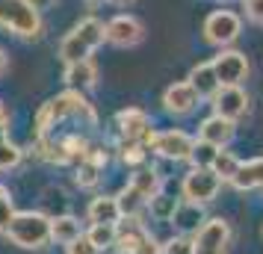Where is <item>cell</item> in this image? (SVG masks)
I'll return each instance as SVG.
<instances>
[{
  "instance_id": "obj_5",
  "label": "cell",
  "mask_w": 263,
  "mask_h": 254,
  "mask_svg": "<svg viewBox=\"0 0 263 254\" xmlns=\"http://www.w3.org/2000/svg\"><path fill=\"white\" fill-rule=\"evenodd\" d=\"M228 245H231V225L222 216L204 219V225L195 230L192 254H228Z\"/></svg>"
},
{
  "instance_id": "obj_41",
  "label": "cell",
  "mask_w": 263,
  "mask_h": 254,
  "mask_svg": "<svg viewBox=\"0 0 263 254\" xmlns=\"http://www.w3.org/2000/svg\"><path fill=\"white\" fill-rule=\"evenodd\" d=\"M239 3H246V0H239Z\"/></svg>"
},
{
  "instance_id": "obj_13",
  "label": "cell",
  "mask_w": 263,
  "mask_h": 254,
  "mask_svg": "<svg viewBox=\"0 0 263 254\" xmlns=\"http://www.w3.org/2000/svg\"><path fill=\"white\" fill-rule=\"evenodd\" d=\"M234 121H228V119H222V115H207V119L201 121V127H198V139L201 142H210V145H216V148H225L231 139H234Z\"/></svg>"
},
{
  "instance_id": "obj_1",
  "label": "cell",
  "mask_w": 263,
  "mask_h": 254,
  "mask_svg": "<svg viewBox=\"0 0 263 254\" xmlns=\"http://www.w3.org/2000/svg\"><path fill=\"white\" fill-rule=\"evenodd\" d=\"M71 115L74 119H86V124H92V127L98 124L95 109H92V104L83 97V92L68 89V92H62V95L50 97L48 104L36 112V136H48L60 121L71 119Z\"/></svg>"
},
{
  "instance_id": "obj_6",
  "label": "cell",
  "mask_w": 263,
  "mask_h": 254,
  "mask_svg": "<svg viewBox=\"0 0 263 254\" xmlns=\"http://www.w3.org/2000/svg\"><path fill=\"white\" fill-rule=\"evenodd\" d=\"M222 189V178L216 174L213 169H192L183 183H180V195L183 201H192V204H207L213 201Z\"/></svg>"
},
{
  "instance_id": "obj_19",
  "label": "cell",
  "mask_w": 263,
  "mask_h": 254,
  "mask_svg": "<svg viewBox=\"0 0 263 254\" xmlns=\"http://www.w3.org/2000/svg\"><path fill=\"white\" fill-rule=\"evenodd\" d=\"M77 237H83V225H80V219H77V216L65 213V216L50 219V240H53V242L68 245V242H74Z\"/></svg>"
},
{
  "instance_id": "obj_42",
  "label": "cell",
  "mask_w": 263,
  "mask_h": 254,
  "mask_svg": "<svg viewBox=\"0 0 263 254\" xmlns=\"http://www.w3.org/2000/svg\"><path fill=\"white\" fill-rule=\"evenodd\" d=\"M222 3H225V0H222Z\"/></svg>"
},
{
  "instance_id": "obj_33",
  "label": "cell",
  "mask_w": 263,
  "mask_h": 254,
  "mask_svg": "<svg viewBox=\"0 0 263 254\" xmlns=\"http://www.w3.org/2000/svg\"><path fill=\"white\" fill-rule=\"evenodd\" d=\"M163 254H192V240H186V237H172L168 242H163Z\"/></svg>"
},
{
  "instance_id": "obj_11",
  "label": "cell",
  "mask_w": 263,
  "mask_h": 254,
  "mask_svg": "<svg viewBox=\"0 0 263 254\" xmlns=\"http://www.w3.org/2000/svg\"><path fill=\"white\" fill-rule=\"evenodd\" d=\"M201 104V97H198V92L192 89L186 80H180V83H172L163 92V107H166L168 115H190L192 109Z\"/></svg>"
},
{
  "instance_id": "obj_35",
  "label": "cell",
  "mask_w": 263,
  "mask_h": 254,
  "mask_svg": "<svg viewBox=\"0 0 263 254\" xmlns=\"http://www.w3.org/2000/svg\"><path fill=\"white\" fill-rule=\"evenodd\" d=\"M246 18L251 24H263V0H246Z\"/></svg>"
},
{
  "instance_id": "obj_12",
  "label": "cell",
  "mask_w": 263,
  "mask_h": 254,
  "mask_svg": "<svg viewBox=\"0 0 263 254\" xmlns=\"http://www.w3.org/2000/svg\"><path fill=\"white\" fill-rule=\"evenodd\" d=\"M116 124H119L121 139H133V142H145L148 133H151V119L148 112L139 107H127L116 115Z\"/></svg>"
},
{
  "instance_id": "obj_3",
  "label": "cell",
  "mask_w": 263,
  "mask_h": 254,
  "mask_svg": "<svg viewBox=\"0 0 263 254\" xmlns=\"http://www.w3.org/2000/svg\"><path fill=\"white\" fill-rule=\"evenodd\" d=\"M0 27L18 38L42 36V15L33 0H0Z\"/></svg>"
},
{
  "instance_id": "obj_15",
  "label": "cell",
  "mask_w": 263,
  "mask_h": 254,
  "mask_svg": "<svg viewBox=\"0 0 263 254\" xmlns=\"http://www.w3.org/2000/svg\"><path fill=\"white\" fill-rule=\"evenodd\" d=\"M62 80L68 89L74 92H86V89H92L98 83V68L92 60H83V62H71V65H65V71H62Z\"/></svg>"
},
{
  "instance_id": "obj_32",
  "label": "cell",
  "mask_w": 263,
  "mask_h": 254,
  "mask_svg": "<svg viewBox=\"0 0 263 254\" xmlns=\"http://www.w3.org/2000/svg\"><path fill=\"white\" fill-rule=\"evenodd\" d=\"M12 216H15V198H12V192H9V186L0 183V230L9 228Z\"/></svg>"
},
{
  "instance_id": "obj_36",
  "label": "cell",
  "mask_w": 263,
  "mask_h": 254,
  "mask_svg": "<svg viewBox=\"0 0 263 254\" xmlns=\"http://www.w3.org/2000/svg\"><path fill=\"white\" fill-rule=\"evenodd\" d=\"M136 254H163V242H157L151 233L145 237L142 242H139V248H136Z\"/></svg>"
},
{
  "instance_id": "obj_17",
  "label": "cell",
  "mask_w": 263,
  "mask_h": 254,
  "mask_svg": "<svg viewBox=\"0 0 263 254\" xmlns=\"http://www.w3.org/2000/svg\"><path fill=\"white\" fill-rule=\"evenodd\" d=\"M186 83L198 92V97H213L219 92V77L213 71V62H198V65H192L190 77H186Z\"/></svg>"
},
{
  "instance_id": "obj_38",
  "label": "cell",
  "mask_w": 263,
  "mask_h": 254,
  "mask_svg": "<svg viewBox=\"0 0 263 254\" xmlns=\"http://www.w3.org/2000/svg\"><path fill=\"white\" fill-rule=\"evenodd\" d=\"M6 121H9V115H6V107H3V101H0V127H3Z\"/></svg>"
},
{
  "instance_id": "obj_37",
  "label": "cell",
  "mask_w": 263,
  "mask_h": 254,
  "mask_svg": "<svg viewBox=\"0 0 263 254\" xmlns=\"http://www.w3.org/2000/svg\"><path fill=\"white\" fill-rule=\"evenodd\" d=\"M6 68H9V56H6V50L0 48V77L6 74Z\"/></svg>"
},
{
  "instance_id": "obj_9",
  "label": "cell",
  "mask_w": 263,
  "mask_h": 254,
  "mask_svg": "<svg viewBox=\"0 0 263 254\" xmlns=\"http://www.w3.org/2000/svg\"><path fill=\"white\" fill-rule=\"evenodd\" d=\"M210 62L222 86H239L249 77V60L239 50H219V56H213Z\"/></svg>"
},
{
  "instance_id": "obj_29",
  "label": "cell",
  "mask_w": 263,
  "mask_h": 254,
  "mask_svg": "<svg viewBox=\"0 0 263 254\" xmlns=\"http://www.w3.org/2000/svg\"><path fill=\"white\" fill-rule=\"evenodd\" d=\"M210 169L222 178V183H225V181L231 183V181H234V174H237V169H239V157H234L231 151H222V148H219V154H216V160H213V166H210Z\"/></svg>"
},
{
  "instance_id": "obj_39",
  "label": "cell",
  "mask_w": 263,
  "mask_h": 254,
  "mask_svg": "<svg viewBox=\"0 0 263 254\" xmlns=\"http://www.w3.org/2000/svg\"><path fill=\"white\" fill-rule=\"evenodd\" d=\"M112 6H130V3H136V0H109Z\"/></svg>"
},
{
  "instance_id": "obj_16",
  "label": "cell",
  "mask_w": 263,
  "mask_h": 254,
  "mask_svg": "<svg viewBox=\"0 0 263 254\" xmlns=\"http://www.w3.org/2000/svg\"><path fill=\"white\" fill-rule=\"evenodd\" d=\"M86 216L92 225H119L121 222V210H119V201L116 195H98L89 201V210Z\"/></svg>"
},
{
  "instance_id": "obj_25",
  "label": "cell",
  "mask_w": 263,
  "mask_h": 254,
  "mask_svg": "<svg viewBox=\"0 0 263 254\" xmlns=\"http://www.w3.org/2000/svg\"><path fill=\"white\" fill-rule=\"evenodd\" d=\"M89 56H92V50L86 48L74 33H68V36L60 42V60L65 62V65H71V62H83V60H89Z\"/></svg>"
},
{
  "instance_id": "obj_18",
  "label": "cell",
  "mask_w": 263,
  "mask_h": 254,
  "mask_svg": "<svg viewBox=\"0 0 263 254\" xmlns=\"http://www.w3.org/2000/svg\"><path fill=\"white\" fill-rule=\"evenodd\" d=\"M234 189L239 192H251V189H263V157H254L249 163H239L237 174L231 181Z\"/></svg>"
},
{
  "instance_id": "obj_40",
  "label": "cell",
  "mask_w": 263,
  "mask_h": 254,
  "mask_svg": "<svg viewBox=\"0 0 263 254\" xmlns=\"http://www.w3.org/2000/svg\"><path fill=\"white\" fill-rule=\"evenodd\" d=\"M86 3H101V0H86Z\"/></svg>"
},
{
  "instance_id": "obj_21",
  "label": "cell",
  "mask_w": 263,
  "mask_h": 254,
  "mask_svg": "<svg viewBox=\"0 0 263 254\" xmlns=\"http://www.w3.org/2000/svg\"><path fill=\"white\" fill-rule=\"evenodd\" d=\"M71 33L80 38L86 48L92 50V53H95V50L101 48L104 42H107V38H104V24H101L98 18H83V21H80V24L71 30Z\"/></svg>"
},
{
  "instance_id": "obj_26",
  "label": "cell",
  "mask_w": 263,
  "mask_h": 254,
  "mask_svg": "<svg viewBox=\"0 0 263 254\" xmlns=\"http://www.w3.org/2000/svg\"><path fill=\"white\" fill-rule=\"evenodd\" d=\"M83 237L95 245L98 251H107V248L116 245V225H92Z\"/></svg>"
},
{
  "instance_id": "obj_34",
  "label": "cell",
  "mask_w": 263,
  "mask_h": 254,
  "mask_svg": "<svg viewBox=\"0 0 263 254\" xmlns=\"http://www.w3.org/2000/svg\"><path fill=\"white\" fill-rule=\"evenodd\" d=\"M65 254H101V251H98L95 245L86 240V237H77L74 242H68V245H65Z\"/></svg>"
},
{
  "instance_id": "obj_8",
  "label": "cell",
  "mask_w": 263,
  "mask_h": 254,
  "mask_svg": "<svg viewBox=\"0 0 263 254\" xmlns=\"http://www.w3.org/2000/svg\"><path fill=\"white\" fill-rule=\"evenodd\" d=\"M104 38L116 48H136L145 38V27L136 15H116L104 24Z\"/></svg>"
},
{
  "instance_id": "obj_14",
  "label": "cell",
  "mask_w": 263,
  "mask_h": 254,
  "mask_svg": "<svg viewBox=\"0 0 263 254\" xmlns=\"http://www.w3.org/2000/svg\"><path fill=\"white\" fill-rule=\"evenodd\" d=\"M145 237H148V230L139 219H124L116 225V245L112 248H119V254H136Z\"/></svg>"
},
{
  "instance_id": "obj_2",
  "label": "cell",
  "mask_w": 263,
  "mask_h": 254,
  "mask_svg": "<svg viewBox=\"0 0 263 254\" xmlns=\"http://www.w3.org/2000/svg\"><path fill=\"white\" fill-rule=\"evenodd\" d=\"M18 248H45L50 242V219L39 210H15L9 228L3 230Z\"/></svg>"
},
{
  "instance_id": "obj_30",
  "label": "cell",
  "mask_w": 263,
  "mask_h": 254,
  "mask_svg": "<svg viewBox=\"0 0 263 254\" xmlns=\"http://www.w3.org/2000/svg\"><path fill=\"white\" fill-rule=\"evenodd\" d=\"M74 181H77V186H83V189H92V186H98V181H101V169H98L95 163H89V160H80Z\"/></svg>"
},
{
  "instance_id": "obj_27",
  "label": "cell",
  "mask_w": 263,
  "mask_h": 254,
  "mask_svg": "<svg viewBox=\"0 0 263 254\" xmlns=\"http://www.w3.org/2000/svg\"><path fill=\"white\" fill-rule=\"evenodd\" d=\"M216 154H219V148L210 145V142H201V139H195V145H192L190 151V163H192V169H210L213 166V160Z\"/></svg>"
},
{
  "instance_id": "obj_31",
  "label": "cell",
  "mask_w": 263,
  "mask_h": 254,
  "mask_svg": "<svg viewBox=\"0 0 263 254\" xmlns=\"http://www.w3.org/2000/svg\"><path fill=\"white\" fill-rule=\"evenodd\" d=\"M21 148L15 145V142H9V139H0V171L3 169H15L18 163H21Z\"/></svg>"
},
{
  "instance_id": "obj_28",
  "label": "cell",
  "mask_w": 263,
  "mask_h": 254,
  "mask_svg": "<svg viewBox=\"0 0 263 254\" xmlns=\"http://www.w3.org/2000/svg\"><path fill=\"white\" fill-rule=\"evenodd\" d=\"M119 151H121V154H119L121 163H124V166H130V169H139V166L145 163V157H148L145 142H133V139H124Z\"/></svg>"
},
{
  "instance_id": "obj_7",
  "label": "cell",
  "mask_w": 263,
  "mask_h": 254,
  "mask_svg": "<svg viewBox=\"0 0 263 254\" xmlns=\"http://www.w3.org/2000/svg\"><path fill=\"white\" fill-rule=\"evenodd\" d=\"M192 145H195V139L183 130H151L145 139V148H151L154 154L166 160H186Z\"/></svg>"
},
{
  "instance_id": "obj_24",
  "label": "cell",
  "mask_w": 263,
  "mask_h": 254,
  "mask_svg": "<svg viewBox=\"0 0 263 254\" xmlns=\"http://www.w3.org/2000/svg\"><path fill=\"white\" fill-rule=\"evenodd\" d=\"M130 186L133 189H139L145 198H154V195L163 189V181H160V174H157L154 169H142V166H139V169L133 171Z\"/></svg>"
},
{
  "instance_id": "obj_23",
  "label": "cell",
  "mask_w": 263,
  "mask_h": 254,
  "mask_svg": "<svg viewBox=\"0 0 263 254\" xmlns=\"http://www.w3.org/2000/svg\"><path fill=\"white\" fill-rule=\"evenodd\" d=\"M178 198L175 195H166L163 189L154 195V198H148V213H151V219H157V222H172V216H175V210H178Z\"/></svg>"
},
{
  "instance_id": "obj_4",
  "label": "cell",
  "mask_w": 263,
  "mask_h": 254,
  "mask_svg": "<svg viewBox=\"0 0 263 254\" xmlns=\"http://www.w3.org/2000/svg\"><path fill=\"white\" fill-rule=\"evenodd\" d=\"M204 42L207 45H213V48L225 50L228 45H234L242 33V18L237 12H231V9H216L204 18Z\"/></svg>"
},
{
  "instance_id": "obj_22",
  "label": "cell",
  "mask_w": 263,
  "mask_h": 254,
  "mask_svg": "<svg viewBox=\"0 0 263 254\" xmlns=\"http://www.w3.org/2000/svg\"><path fill=\"white\" fill-rule=\"evenodd\" d=\"M172 222H175L180 230H198V228L204 225L201 204H192V201H183V204H178V210H175Z\"/></svg>"
},
{
  "instance_id": "obj_10",
  "label": "cell",
  "mask_w": 263,
  "mask_h": 254,
  "mask_svg": "<svg viewBox=\"0 0 263 254\" xmlns=\"http://www.w3.org/2000/svg\"><path fill=\"white\" fill-rule=\"evenodd\" d=\"M210 101H213L216 115H222L228 121H237L249 112V95L242 86H219V92Z\"/></svg>"
},
{
  "instance_id": "obj_20",
  "label": "cell",
  "mask_w": 263,
  "mask_h": 254,
  "mask_svg": "<svg viewBox=\"0 0 263 254\" xmlns=\"http://www.w3.org/2000/svg\"><path fill=\"white\" fill-rule=\"evenodd\" d=\"M116 201H119V210H121V219H139L142 216V210L148 207V198H145L139 189H133L130 183L116 195Z\"/></svg>"
}]
</instances>
